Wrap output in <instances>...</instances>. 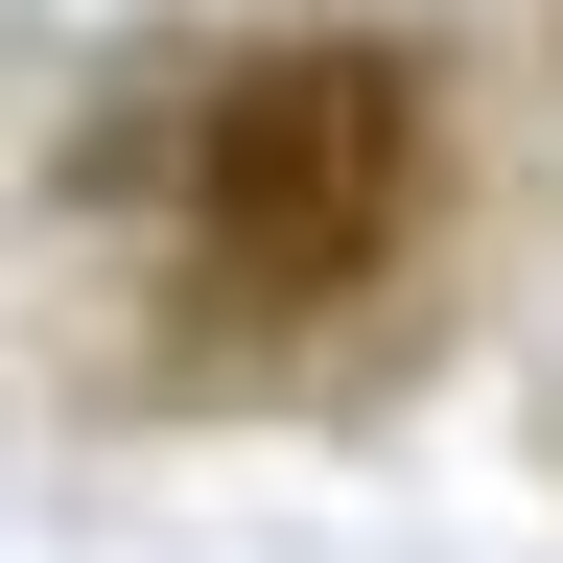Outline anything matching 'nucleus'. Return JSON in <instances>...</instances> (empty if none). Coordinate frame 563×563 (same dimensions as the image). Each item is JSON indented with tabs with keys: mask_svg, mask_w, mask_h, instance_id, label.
<instances>
[{
	"mask_svg": "<svg viewBox=\"0 0 563 563\" xmlns=\"http://www.w3.org/2000/svg\"><path fill=\"white\" fill-rule=\"evenodd\" d=\"M95 188H141L211 376H306L329 306H376L446 211V47L376 0H258V24H165L95 95Z\"/></svg>",
	"mask_w": 563,
	"mask_h": 563,
	"instance_id": "obj_1",
	"label": "nucleus"
}]
</instances>
